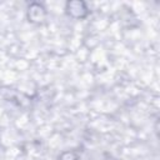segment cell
<instances>
[{"instance_id":"obj_1","label":"cell","mask_w":160,"mask_h":160,"mask_svg":"<svg viewBox=\"0 0 160 160\" xmlns=\"http://www.w3.org/2000/svg\"><path fill=\"white\" fill-rule=\"evenodd\" d=\"M66 11L69 15L76 19L85 18L88 14V6L82 1H69L66 4Z\"/></svg>"},{"instance_id":"obj_2","label":"cell","mask_w":160,"mask_h":160,"mask_svg":"<svg viewBox=\"0 0 160 160\" xmlns=\"http://www.w3.org/2000/svg\"><path fill=\"white\" fill-rule=\"evenodd\" d=\"M46 15V11L44 9L42 5L38 4V2H34L29 6V11H28V16H29V20L32 21V22H40L44 20Z\"/></svg>"}]
</instances>
